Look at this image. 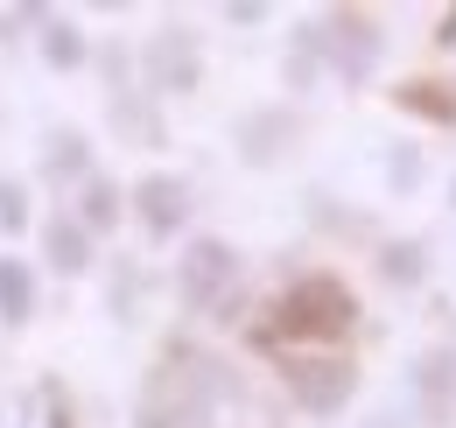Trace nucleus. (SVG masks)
<instances>
[{"instance_id": "nucleus-1", "label": "nucleus", "mask_w": 456, "mask_h": 428, "mask_svg": "<svg viewBox=\"0 0 456 428\" xmlns=\"http://www.w3.org/2000/svg\"><path fill=\"white\" fill-rule=\"evenodd\" d=\"M351 295H344V281L330 274H309V281H295L281 302H274V337H302V344H330L351 330Z\"/></svg>"}, {"instance_id": "nucleus-2", "label": "nucleus", "mask_w": 456, "mask_h": 428, "mask_svg": "<svg viewBox=\"0 0 456 428\" xmlns=\"http://www.w3.org/2000/svg\"><path fill=\"white\" fill-rule=\"evenodd\" d=\"M288 386L309 407H338L344 393H351V366L344 358H288Z\"/></svg>"}, {"instance_id": "nucleus-3", "label": "nucleus", "mask_w": 456, "mask_h": 428, "mask_svg": "<svg viewBox=\"0 0 456 428\" xmlns=\"http://www.w3.org/2000/svg\"><path fill=\"white\" fill-rule=\"evenodd\" d=\"M141 218H148L155 232H175V225H183V183H169V176L141 183Z\"/></svg>"}, {"instance_id": "nucleus-4", "label": "nucleus", "mask_w": 456, "mask_h": 428, "mask_svg": "<svg viewBox=\"0 0 456 428\" xmlns=\"http://www.w3.org/2000/svg\"><path fill=\"white\" fill-rule=\"evenodd\" d=\"M190 260H197V268L183 274V281H190V295H197V302H204L211 288H225V281H232V253H225V246H197Z\"/></svg>"}]
</instances>
